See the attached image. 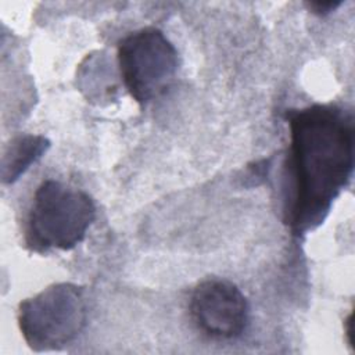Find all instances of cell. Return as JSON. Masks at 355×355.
Here are the masks:
<instances>
[{
  "instance_id": "3957f363",
  "label": "cell",
  "mask_w": 355,
  "mask_h": 355,
  "mask_svg": "<svg viewBox=\"0 0 355 355\" xmlns=\"http://www.w3.org/2000/svg\"><path fill=\"white\" fill-rule=\"evenodd\" d=\"M87 302L83 287L57 283L19 302L18 327L36 352L61 349L75 341L86 326Z\"/></svg>"
},
{
  "instance_id": "52a82bcc",
  "label": "cell",
  "mask_w": 355,
  "mask_h": 355,
  "mask_svg": "<svg viewBox=\"0 0 355 355\" xmlns=\"http://www.w3.org/2000/svg\"><path fill=\"white\" fill-rule=\"evenodd\" d=\"M341 4V1H309L306 3L308 8L318 15H326L331 11H334L338 6Z\"/></svg>"
},
{
  "instance_id": "8992f818",
  "label": "cell",
  "mask_w": 355,
  "mask_h": 355,
  "mask_svg": "<svg viewBox=\"0 0 355 355\" xmlns=\"http://www.w3.org/2000/svg\"><path fill=\"white\" fill-rule=\"evenodd\" d=\"M50 147V141L44 136L24 135L11 140L7 146L1 161L3 183L17 182L25 171L35 164Z\"/></svg>"
},
{
  "instance_id": "277c9868",
  "label": "cell",
  "mask_w": 355,
  "mask_h": 355,
  "mask_svg": "<svg viewBox=\"0 0 355 355\" xmlns=\"http://www.w3.org/2000/svg\"><path fill=\"white\" fill-rule=\"evenodd\" d=\"M119 73L132 98L144 107L171 85L179 67L178 50L164 32L140 28L123 36L116 49Z\"/></svg>"
},
{
  "instance_id": "6da1fadb",
  "label": "cell",
  "mask_w": 355,
  "mask_h": 355,
  "mask_svg": "<svg viewBox=\"0 0 355 355\" xmlns=\"http://www.w3.org/2000/svg\"><path fill=\"white\" fill-rule=\"evenodd\" d=\"M284 223L294 236L315 230L348 186L354 171V112L336 104L287 110Z\"/></svg>"
},
{
  "instance_id": "5b68a950",
  "label": "cell",
  "mask_w": 355,
  "mask_h": 355,
  "mask_svg": "<svg viewBox=\"0 0 355 355\" xmlns=\"http://www.w3.org/2000/svg\"><path fill=\"white\" fill-rule=\"evenodd\" d=\"M189 311L194 326L214 340L240 337L250 318L245 295L236 284L223 279L198 283L191 293Z\"/></svg>"
},
{
  "instance_id": "7a4b0ae2",
  "label": "cell",
  "mask_w": 355,
  "mask_h": 355,
  "mask_svg": "<svg viewBox=\"0 0 355 355\" xmlns=\"http://www.w3.org/2000/svg\"><path fill=\"white\" fill-rule=\"evenodd\" d=\"M96 219L93 198L55 179L43 180L32 198L25 244L33 252L69 251L82 243Z\"/></svg>"
}]
</instances>
